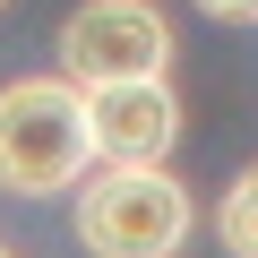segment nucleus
I'll return each instance as SVG.
<instances>
[{
  "instance_id": "obj_1",
  "label": "nucleus",
  "mask_w": 258,
  "mask_h": 258,
  "mask_svg": "<svg viewBox=\"0 0 258 258\" xmlns=\"http://www.w3.org/2000/svg\"><path fill=\"white\" fill-rule=\"evenodd\" d=\"M86 172H95L86 86H69L60 69L9 78L0 86V189L9 198H78Z\"/></svg>"
},
{
  "instance_id": "obj_2",
  "label": "nucleus",
  "mask_w": 258,
  "mask_h": 258,
  "mask_svg": "<svg viewBox=\"0 0 258 258\" xmlns=\"http://www.w3.org/2000/svg\"><path fill=\"white\" fill-rule=\"evenodd\" d=\"M69 224H78V249L95 258H181L198 207L172 164H95Z\"/></svg>"
},
{
  "instance_id": "obj_3",
  "label": "nucleus",
  "mask_w": 258,
  "mask_h": 258,
  "mask_svg": "<svg viewBox=\"0 0 258 258\" xmlns=\"http://www.w3.org/2000/svg\"><path fill=\"white\" fill-rule=\"evenodd\" d=\"M172 18L155 0H78L60 26V78L69 86H138V78H172Z\"/></svg>"
},
{
  "instance_id": "obj_4",
  "label": "nucleus",
  "mask_w": 258,
  "mask_h": 258,
  "mask_svg": "<svg viewBox=\"0 0 258 258\" xmlns=\"http://www.w3.org/2000/svg\"><path fill=\"white\" fill-rule=\"evenodd\" d=\"M86 120H95V164H164L181 147V95H172V78L95 86Z\"/></svg>"
},
{
  "instance_id": "obj_5",
  "label": "nucleus",
  "mask_w": 258,
  "mask_h": 258,
  "mask_svg": "<svg viewBox=\"0 0 258 258\" xmlns=\"http://www.w3.org/2000/svg\"><path fill=\"white\" fill-rule=\"evenodd\" d=\"M215 241H224V258H258V164H241L232 189L215 198Z\"/></svg>"
},
{
  "instance_id": "obj_6",
  "label": "nucleus",
  "mask_w": 258,
  "mask_h": 258,
  "mask_svg": "<svg viewBox=\"0 0 258 258\" xmlns=\"http://www.w3.org/2000/svg\"><path fill=\"white\" fill-rule=\"evenodd\" d=\"M215 26H258V0H198Z\"/></svg>"
},
{
  "instance_id": "obj_7",
  "label": "nucleus",
  "mask_w": 258,
  "mask_h": 258,
  "mask_svg": "<svg viewBox=\"0 0 258 258\" xmlns=\"http://www.w3.org/2000/svg\"><path fill=\"white\" fill-rule=\"evenodd\" d=\"M0 258H18V249H9V241H0Z\"/></svg>"
},
{
  "instance_id": "obj_8",
  "label": "nucleus",
  "mask_w": 258,
  "mask_h": 258,
  "mask_svg": "<svg viewBox=\"0 0 258 258\" xmlns=\"http://www.w3.org/2000/svg\"><path fill=\"white\" fill-rule=\"evenodd\" d=\"M0 9H9V0H0Z\"/></svg>"
}]
</instances>
